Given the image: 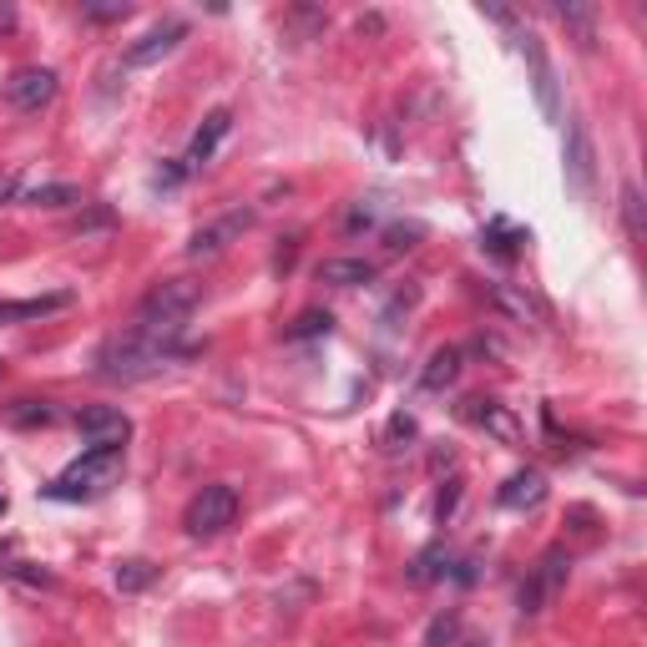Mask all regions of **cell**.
Instances as JSON below:
<instances>
[{"label":"cell","instance_id":"1","mask_svg":"<svg viewBox=\"0 0 647 647\" xmlns=\"http://www.w3.org/2000/svg\"><path fill=\"white\" fill-rule=\"evenodd\" d=\"M177 354H183V329L132 319L122 335H112L97 349V374L101 380H112V385H138V380H147V374L167 370Z\"/></svg>","mask_w":647,"mask_h":647},{"label":"cell","instance_id":"2","mask_svg":"<svg viewBox=\"0 0 647 647\" xmlns=\"http://www.w3.org/2000/svg\"><path fill=\"white\" fill-rule=\"evenodd\" d=\"M117 475H122V450H101V446H87L81 461H72L56 481L46 485L51 501H91L101 491H112Z\"/></svg>","mask_w":647,"mask_h":647},{"label":"cell","instance_id":"3","mask_svg":"<svg viewBox=\"0 0 647 647\" xmlns=\"http://www.w3.org/2000/svg\"><path fill=\"white\" fill-rule=\"evenodd\" d=\"M567 572H572V557L561 547H551L547 557L531 567V577L522 582V592H516V607H522V617H536V612H547L551 602H557V592L567 586Z\"/></svg>","mask_w":647,"mask_h":647},{"label":"cell","instance_id":"4","mask_svg":"<svg viewBox=\"0 0 647 647\" xmlns=\"http://www.w3.org/2000/svg\"><path fill=\"white\" fill-rule=\"evenodd\" d=\"M233 522H238V491L233 485H202L183 511L187 536H218V531H228Z\"/></svg>","mask_w":647,"mask_h":647},{"label":"cell","instance_id":"5","mask_svg":"<svg viewBox=\"0 0 647 647\" xmlns=\"http://www.w3.org/2000/svg\"><path fill=\"white\" fill-rule=\"evenodd\" d=\"M198 304V288L187 284V278H162L152 284V294L138 304V319L142 324H167V329H183L187 314Z\"/></svg>","mask_w":647,"mask_h":647},{"label":"cell","instance_id":"6","mask_svg":"<svg viewBox=\"0 0 647 647\" xmlns=\"http://www.w3.org/2000/svg\"><path fill=\"white\" fill-rule=\"evenodd\" d=\"M253 228V208H233L223 212V218H212V223H202L198 233L187 238V259H218V253H228L238 243V238Z\"/></svg>","mask_w":647,"mask_h":647},{"label":"cell","instance_id":"7","mask_svg":"<svg viewBox=\"0 0 647 647\" xmlns=\"http://www.w3.org/2000/svg\"><path fill=\"white\" fill-rule=\"evenodd\" d=\"M76 430L87 436V446L122 450L127 436H132V420H127L117 405H81V410H76Z\"/></svg>","mask_w":647,"mask_h":647},{"label":"cell","instance_id":"8","mask_svg":"<svg viewBox=\"0 0 647 647\" xmlns=\"http://www.w3.org/2000/svg\"><path fill=\"white\" fill-rule=\"evenodd\" d=\"M516 36V46H522V56L531 62V87H536V107L547 112V122H557L561 117V101H557V76H551V62H547V51H541V41L531 36V31H511Z\"/></svg>","mask_w":647,"mask_h":647},{"label":"cell","instance_id":"9","mask_svg":"<svg viewBox=\"0 0 647 647\" xmlns=\"http://www.w3.org/2000/svg\"><path fill=\"white\" fill-rule=\"evenodd\" d=\"M51 97H56V72L51 66H25V72H15L6 81V101L15 112H41Z\"/></svg>","mask_w":647,"mask_h":647},{"label":"cell","instance_id":"10","mask_svg":"<svg viewBox=\"0 0 647 647\" xmlns=\"http://www.w3.org/2000/svg\"><path fill=\"white\" fill-rule=\"evenodd\" d=\"M228 127H233V112H228V107H218V112H208V117H202V127L193 132V142H187V157H183V167H187V173H198V167H208V162H212V152H218V142L228 138Z\"/></svg>","mask_w":647,"mask_h":647},{"label":"cell","instance_id":"11","mask_svg":"<svg viewBox=\"0 0 647 647\" xmlns=\"http://www.w3.org/2000/svg\"><path fill=\"white\" fill-rule=\"evenodd\" d=\"M183 36H187V21H177V15L173 21H162V25H152L147 36L127 51V66H152V62H162V56H173Z\"/></svg>","mask_w":647,"mask_h":647},{"label":"cell","instance_id":"12","mask_svg":"<svg viewBox=\"0 0 647 647\" xmlns=\"http://www.w3.org/2000/svg\"><path fill=\"white\" fill-rule=\"evenodd\" d=\"M541 501H547V475L531 471V465H526V471H516L506 485H501V506H506V511H536Z\"/></svg>","mask_w":647,"mask_h":647},{"label":"cell","instance_id":"13","mask_svg":"<svg viewBox=\"0 0 647 647\" xmlns=\"http://www.w3.org/2000/svg\"><path fill=\"white\" fill-rule=\"evenodd\" d=\"M567 173H572L577 193H592V173H597V162H592V138H586L582 122L567 127Z\"/></svg>","mask_w":647,"mask_h":647},{"label":"cell","instance_id":"14","mask_svg":"<svg viewBox=\"0 0 647 647\" xmlns=\"http://www.w3.org/2000/svg\"><path fill=\"white\" fill-rule=\"evenodd\" d=\"M72 309V294H46V299H0V324H25L46 319V314Z\"/></svg>","mask_w":647,"mask_h":647},{"label":"cell","instance_id":"15","mask_svg":"<svg viewBox=\"0 0 647 647\" xmlns=\"http://www.w3.org/2000/svg\"><path fill=\"white\" fill-rule=\"evenodd\" d=\"M374 278V263L370 259H324L319 263V284H335V288H360Z\"/></svg>","mask_w":647,"mask_h":647},{"label":"cell","instance_id":"16","mask_svg":"<svg viewBox=\"0 0 647 647\" xmlns=\"http://www.w3.org/2000/svg\"><path fill=\"white\" fill-rule=\"evenodd\" d=\"M450 567H456V551H450L446 541H430V547L410 561V582L430 586V582H440V577H450Z\"/></svg>","mask_w":647,"mask_h":647},{"label":"cell","instance_id":"17","mask_svg":"<svg viewBox=\"0 0 647 647\" xmlns=\"http://www.w3.org/2000/svg\"><path fill=\"white\" fill-rule=\"evenodd\" d=\"M465 420L491 430V436H501V440H516V420H511V410L496 405V399H471V405H465Z\"/></svg>","mask_w":647,"mask_h":647},{"label":"cell","instance_id":"18","mask_svg":"<svg viewBox=\"0 0 647 647\" xmlns=\"http://www.w3.org/2000/svg\"><path fill=\"white\" fill-rule=\"evenodd\" d=\"M6 425H15V430H46V425H56V405H46V399H15V405H6Z\"/></svg>","mask_w":647,"mask_h":647},{"label":"cell","instance_id":"19","mask_svg":"<svg viewBox=\"0 0 647 647\" xmlns=\"http://www.w3.org/2000/svg\"><path fill=\"white\" fill-rule=\"evenodd\" d=\"M456 374H461V349L446 344V349H436V354H430V364H425V374H420V385L425 390H446Z\"/></svg>","mask_w":647,"mask_h":647},{"label":"cell","instance_id":"20","mask_svg":"<svg viewBox=\"0 0 647 647\" xmlns=\"http://www.w3.org/2000/svg\"><path fill=\"white\" fill-rule=\"evenodd\" d=\"M481 243L496 253V259H516V253H522V243H526V233H522V228H511L506 218H491V228L481 233Z\"/></svg>","mask_w":647,"mask_h":647},{"label":"cell","instance_id":"21","mask_svg":"<svg viewBox=\"0 0 647 647\" xmlns=\"http://www.w3.org/2000/svg\"><path fill=\"white\" fill-rule=\"evenodd\" d=\"M25 202H31V208H76V202H81V187L76 183H41V187L25 193Z\"/></svg>","mask_w":647,"mask_h":647},{"label":"cell","instance_id":"22","mask_svg":"<svg viewBox=\"0 0 647 647\" xmlns=\"http://www.w3.org/2000/svg\"><path fill=\"white\" fill-rule=\"evenodd\" d=\"M157 582V567L142 557H127L117 561V592H147V586Z\"/></svg>","mask_w":647,"mask_h":647},{"label":"cell","instance_id":"23","mask_svg":"<svg viewBox=\"0 0 647 647\" xmlns=\"http://www.w3.org/2000/svg\"><path fill=\"white\" fill-rule=\"evenodd\" d=\"M461 612H440V617H430V627H425V647H461Z\"/></svg>","mask_w":647,"mask_h":647},{"label":"cell","instance_id":"24","mask_svg":"<svg viewBox=\"0 0 647 647\" xmlns=\"http://www.w3.org/2000/svg\"><path fill=\"white\" fill-rule=\"evenodd\" d=\"M557 21L572 25L582 46H592V41H597V11H592V6H557Z\"/></svg>","mask_w":647,"mask_h":647},{"label":"cell","instance_id":"25","mask_svg":"<svg viewBox=\"0 0 647 647\" xmlns=\"http://www.w3.org/2000/svg\"><path fill=\"white\" fill-rule=\"evenodd\" d=\"M491 299H496L501 309L511 314V319H536V314H541V309H536V304L522 294V288H511V284H496V288H491Z\"/></svg>","mask_w":647,"mask_h":647},{"label":"cell","instance_id":"26","mask_svg":"<svg viewBox=\"0 0 647 647\" xmlns=\"http://www.w3.org/2000/svg\"><path fill=\"white\" fill-rule=\"evenodd\" d=\"M335 329V314H324V309H309L294 319V329H288V339H319Z\"/></svg>","mask_w":647,"mask_h":647},{"label":"cell","instance_id":"27","mask_svg":"<svg viewBox=\"0 0 647 647\" xmlns=\"http://www.w3.org/2000/svg\"><path fill=\"white\" fill-rule=\"evenodd\" d=\"M623 223L627 238H643V193H637V183H623Z\"/></svg>","mask_w":647,"mask_h":647},{"label":"cell","instance_id":"28","mask_svg":"<svg viewBox=\"0 0 647 647\" xmlns=\"http://www.w3.org/2000/svg\"><path fill=\"white\" fill-rule=\"evenodd\" d=\"M456 501H461V481L450 475V481L440 485V501H436V522H440V526L450 522V511H456Z\"/></svg>","mask_w":647,"mask_h":647},{"label":"cell","instance_id":"29","mask_svg":"<svg viewBox=\"0 0 647 647\" xmlns=\"http://www.w3.org/2000/svg\"><path fill=\"white\" fill-rule=\"evenodd\" d=\"M425 233V228L420 223H399V228H390V249H415V238H420Z\"/></svg>","mask_w":647,"mask_h":647},{"label":"cell","instance_id":"30","mask_svg":"<svg viewBox=\"0 0 647 647\" xmlns=\"http://www.w3.org/2000/svg\"><path fill=\"white\" fill-rule=\"evenodd\" d=\"M405 440H415V420L410 415H395V420H390V450H399Z\"/></svg>","mask_w":647,"mask_h":647},{"label":"cell","instance_id":"31","mask_svg":"<svg viewBox=\"0 0 647 647\" xmlns=\"http://www.w3.org/2000/svg\"><path fill=\"white\" fill-rule=\"evenodd\" d=\"M87 21H127V6H81Z\"/></svg>","mask_w":647,"mask_h":647},{"label":"cell","instance_id":"32","mask_svg":"<svg viewBox=\"0 0 647 647\" xmlns=\"http://www.w3.org/2000/svg\"><path fill=\"white\" fill-rule=\"evenodd\" d=\"M187 177V167L183 162H173V167H157V177H152V187H177Z\"/></svg>","mask_w":647,"mask_h":647},{"label":"cell","instance_id":"33","mask_svg":"<svg viewBox=\"0 0 647 647\" xmlns=\"http://www.w3.org/2000/svg\"><path fill=\"white\" fill-rule=\"evenodd\" d=\"M364 31H370V36H380V31H385V21H380V15H360V36Z\"/></svg>","mask_w":647,"mask_h":647},{"label":"cell","instance_id":"34","mask_svg":"<svg viewBox=\"0 0 647 647\" xmlns=\"http://www.w3.org/2000/svg\"><path fill=\"white\" fill-rule=\"evenodd\" d=\"M11 25H15V11L11 6H0V31H11Z\"/></svg>","mask_w":647,"mask_h":647},{"label":"cell","instance_id":"35","mask_svg":"<svg viewBox=\"0 0 647 647\" xmlns=\"http://www.w3.org/2000/svg\"><path fill=\"white\" fill-rule=\"evenodd\" d=\"M0 193H11V183H0Z\"/></svg>","mask_w":647,"mask_h":647},{"label":"cell","instance_id":"36","mask_svg":"<svg viewBox=\"0 0 647 647\" xmlns=\"http://www.w3.org/2000/svg\"><path fill=\"white\" fill-rule=\"evenodd\" d=\"M0 511H6V496H0Z\"/></svg>","mask_w":647,"mask_h":647},{"label":"cell","instance_id":"37","mask_svg":"<svg viewBox=\"0 0 647 647\" xmlns=\"http://www.w3.org/2000/svg\"><path fill=\"white\" fill-rule=\"evenodd\" d=\"M0 370H6V364H0Z\"/></svg>","mask_w":647,"mask_h":647}]
</instances>
